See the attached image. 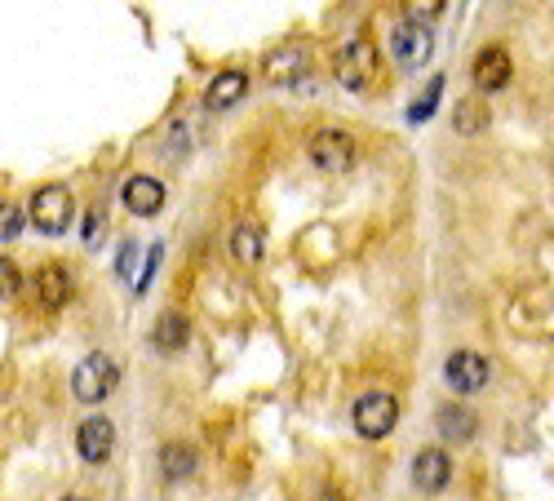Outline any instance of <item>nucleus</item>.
Instances as JSON below:
<instances>
[{
	"mask_svg": "<svg viewBox=\"0 0 554 501\" xmlns=\"http://www.w3.org/2000/svg\"><path fill=\"white\" fill-rule=\"evenodd\" d=\"M116 386H120V364L102 351L85 355V360L76 364V373H71V391H76L80 404H102Z\"/></svg>",
	"mask_w": 554,
	"mask_h": 501,
	"instance_id": "obj_1",
	"label": "nucleus"
},
{
	"mask_svg": "<svg viewBox=\"0 0 554 501\" xmlns=\"http://www.w3.org/2000/svg\"><path fill=\"white\" fill-rule=\"evenodd\" d=\"M355 431L364 435V439H386L395 431V422H399V400L395 395H386V391H368L364 400H355Z\"/></svg>",
	"mask_w": 554,
	"mask_h": 501,
	"instance_id": "obj_2",
	"label": "nucleus"
},
{
	"mask_svg": "<svg viewBox=\"0 0 554 501\" xmlns=\"http://www.w3.org/2000/svg\"><path fill=\"white\" fill-rule=\"evenodd\" d=\"M333 71H337V85H342V89H364L368 80H373V71H377V49L368 45L364 36L346 40V45L337 49V58H333Z\"/></svg>",
	"mask_w": 554,
	"mask_h": 501,
	"instance_id": "obj_3",
	"label": "nucleus"
},
{
	"mask_svg": "<svg viewBox=\"0 0 554 501\" xmlns=\"http://www.w3.org/2000/svg\"><path fill=\"white\" fill-rule=\"evenodd\" d=\"M306 151H311V165L324 169V173L355 169V138L342 134V129H320V134H311Z\"/></svg>",
	"mask_w": 554,
	"mask_h": 501,
	"instance_id": "obj_4",
	"label": "nucleus"
},
{
	"mask_svg": "<svg viewBox=\"0 0 554 501\" xmlns=\"http://www.w3.org/2000/svg\"><path fill=\"white\" fill-rule=\"evenodd\" d=\"M76 218V200H71L67 187H40L32 196V222L45 235H63Z\"/></svg>",
	"mask_w": 554,
	"mask_h": 501,
	"instance_id": "obj_5",
	"label": "nucleus"
},
{
	"mask_svg": "<svg viewBox=\"0 0 554 501\" xmlns=\"http://www.w3.org/2000/svg\"><path fill=\"white\" fill-rule=\"evenodd\" d=\"M444 377H448V386H453L457 395H475V391H484V386H488L492 368H488V360L479 351H453V355H448V364H444Z\"/></svg>",
	"mask_w": 554,
	"mask_h": 501,
	"instance_id": "obj_6",
	"label": "nucleus"
},
{
	"mask_svg": "<svg viewBox=\"0 0 554 501\" xmlns=\"http://www.w3.org/2000/svg\"><path fill=\"white\" fill-rule=\"evenodd\" d=\"M470 76H475V85L484 89H492V94H497V89H506L510 85V76H515V63H510V54L501 45H484L475 54V63H470Z\"/></svg>",
	"mask_w": 554,
	"mask_h": 501,
	"instance_id": "obj_7",
	"label": "nucleus"
},
{
	"mask_svg": "<svg viewBox=\"0 0 554 501\" xmlns=\"http://www.w3.org/2000/svg\"><path fill=\"white\" fill-rule=\"evenodd\" d=\"M76 448L89 466H102L111 453H116V426H111L107 417H85L76 431Z\"/></svg>",
	"mask_w": 554,
	"mask_h": 501,
	"instance_id": "obj_8",
	"label": "nucleus"
},
{
	"mask_svg": "<svg viewBox=\"0 0 554 501\" xmlns=\"http://www.w3.org/2000/svg\"><path fill=\"white\" fill-rule=\"evenodd\" d=\"M120 196H125V209L138 213V218H156L164 209V182L151 178V173H133V178L120 187Z\"/></svg>",
	"mask_w": 554,
	"mask_h": 501,
	"instance_id": "obj_9",
	"label": "nucleus"
},
{
	"mask_svg": "<svg viewBox=\"0 0 554 501\" xmlns=\"http://www.w3.org/2000/svg\"><path fill=\"white\" fill-rule=\"evenodd\" d=\"M430 27H422V23H399L395 27V36H391V54H395V63H404V67H417V63H426L430 58Z\"/></svg>",
	"mask_w": 554,
	"mask_h": 501,
	"instance_id": "obj_10",
	"label": "nucleus"
},
{
	"mask_svg": "<svg viewBox=\"0 0 554 501\" xmlns=\"http://www.w3.org/2000/svg\"><path fill=\"white\" fill-rule=\"evenodd\" d=\"M448 479H453V462H448L444 448H422V453L413 457V484L422 488V493H444Z\"/></svg>",
	"mask_w": 554,
	"mask_h": 501,
	"instance_id": "obj_11",
	"label": "nucleus"
},
{
	"mask_svg": "<svg viewBox=\"0 0 554 501\" xmlns=\"http://www.w3.org/2000/svg\"><path fill=\"white\" fill-rule=\"evenodd\" d=\"M244 94H249V76L244 71H218V76L209 80V89H204V107L209 111H227V107H235Z\"/></svg>",
	"mask_w": 554,
	"mask_h": 501,
	"instance_id": "obj_12",
	"label": "nucleus"
},
{
	"mask_svg": "<svg viewBox=\"0 0 554 501\" xmlns=\"http://www.w3.org/2000/svg\"><path fill=\"white\" fill-rule=\"evenodd\" d=\"M435 431L444 435V439H457V444H466V439L479 435V417L470 413L466 404L453 400V404H444V408L435 413Z\"/></svg>",
	"mask_w": 554,
	"mask_h": 501,
	"instance_id": "obj_13",
	"label": "nucleus"
},
{
	"mask_svg": "<svg viewBox=\"0 0 554 501\" xmlns=\"http://www.w3.org/2000/svg\"><path fill=\"white\" fill-rule=\"evenodd\" d=\"M36 298H40V306H49V311L67 306V298H71V275L63 267H40L36 271Z\"/></svg>",
	"mask_w": 554,
	"mask_h": 501,
	"instance_id": "obj_14",
	"label": "nucleus"
},
{
	"mask_svg": "<svg viewBox=\"0 0 554 501\" xmlns=\"http://www.w3.org/2000/svg\"><path fill=\"white\" fill-rule=\"evenodd\" d=\"M262 253H266L262 227H258V222H240V227L231 231V258L244 262V267H258Z\"/></svg>",
	"mask_w": 554,
	"mask_h": 501,
	"instance_id": "obj_15",
	"label": "nucleus"
},
{
	"mask_svg": "<svg viewBox=\"0 0 554 501\" xmlns=\"http://www.w3.org/2000/svg\"><path fill=\"white\" fill-rule=\"evenodd\" d=\"M160 470H164V479H191L200 470V453L191 444H164L160 448Z\"/></svg>",
	"mask_w": 554,
	"mask_h": 501,
	"instance_id": "obj_16",
	"label": "nucleus"
},
{
	"mask_svg": "<svg viewBox=\"0 0 554 501\" xmlns=\"http://www.w3.org/2000/svg\"><path fill=\"white\" fill-rule=\"evenodd\" d=\"M187 337H191V324L182 320V315H160L156 320V333H151V342H156V351H164V355H173V351H182L187 346Z\"/></svg>",
	"mask_w": 554,
	"mask_h": 501,
	"instance_id": "obj_17",
	"label": "nucleus"
},
{
	"mask_svg": "<svg viewBox=\"0 0 554 501\" xmlns=\"http://www.w3.org/2000/svg\"><path fill=\"white\" fill-rule=\"evenodd\" d=\"M266 76L275 85H293V80H306V54L302 49H284V54L266 58Z\"/></svg>",
	"mask_w": 554,
	"mask_h": 501,
	"instance_id": "obj_18",
	"label": "nucleus"
},
{
	"mask_svg": "<svg viewBox=\"0 0 554 501\" xmlns=\"http://www.w3.org/2000/svg\"><path fill=\"white\" fill-rule=\"evenodd\" d=\"M453 125H457V134H479V129L488 125V107L479 98H466V102H457V116H453Z\"/></svg>",
	"mask_w": 554,
	"mask_h": 501,
	"instance_id": "obj_19",
	"label": "nucleus"
},
{
	"mask_svg": "<svg viewBox=\"0 0 554 501\" xmlns=\"http://www.w3.org/2000/svg\"><path fill=\"white\" fill-rule=\"evenodd\" d=\"M439 94H444V76H435L426 85V94L413 102V107H408V120H413V125H426L430 120V111H435V102H439Z\"/></svg>",
	"mask_w": 554,
	"mask_h": 501,
	"instance_id": "obj_20",
	"label": "nucleus"
},
{
	"mask_svg": "<svg viewBox=\"0 0 554 501\" xmlns=\"http://www.w3.org/2000/svg\"><path fill=\"white\" fill-rule=\"evenodd\" d=\"M23 231V209L9 200H0V240H14V235Z\"/></svg>",
	"mask_w": 554,
	"mask_h": 501,
	"instance_id": "obj_21",
	"label": "nucleus"
},
{
	"mask_svg": "<svg viewBox=\"0 0 554 501\" xmlns=\"http://www.w3.org/2000/svg\"><path fill=\"white\" fill-rule=\"evenodd\" d=\"M18 284H23V280H18V267H14L9 258H0V302H9V298H14V293H18Z\"/></svg>",
	"mask_w": 554,
	"mask_h": 501,
	"instance_id": "obj_22",
	"label": "nucleus"
},
{
	"mask_svg": "<svg viewBox=\"0 0 554 501\" xmlns=\"http://www.w3.org/2000/svg\"><path fill=\"white\" fill-rule=\"evenodd\" d=\"M408 9H413V14H408V18H413V23H422V18L430 23V18H439L448 5H444V0H430V5H408Z\"/></svg>",
	"mask_w": 554,
	"mask_h": 501,
	"instance_id": "obj_23",
	"label": "nucleus"
},
{
	"mask_svg": "<svg viewBox=\"0 0 554 501\" xmlns=\"http://www.w3.org/2000/svg\"><path fill=\"white\" fill-rule=\"evenodd\" d=\"M98 222H107V218H102V209H94V213H89V227H85V240H94V235H98Z\"/></svg>",
	"mask_w": 554,
	"mask_h": 501,
	"instance_id": "obj_24",
	"label": "nucleus"
},
{
	"mask_svg": "<svg viewBox=\"0 0 554 501\" xmlns=\"http://www.w3.org/2000/svg\"><path fill=\"white\" fill-rule=\"evenodd\" d=\"M320 501H346V497L337 493V488H320Z\"/></svg>",
	"mask_w": 554,
	"mask_h": 501,
	"instance_id": "obj_25",
	"label": "nucleus"
},
{
	"mask_svg": "<svg viewBox=\"0 0 554 501\" xmlns=\"http://www.w3.org/2000/svg\"><path fill=\"white\" fill-rule=\"evenodd\" d=\"M63 501H85V497H63Z\"/></svg>",
	"mask_w": 554,
	"mask_h": 501,
	"instance_id": "obj_26",
	"label": "nucleus"
}]
</instances>
